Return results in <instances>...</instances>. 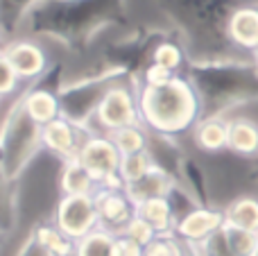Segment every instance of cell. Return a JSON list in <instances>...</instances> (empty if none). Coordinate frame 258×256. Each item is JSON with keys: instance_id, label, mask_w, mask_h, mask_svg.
<instances>
[{"instance_id": "6da1fadb", "label": "cell", "mask_w": 258, "mask_h": 256, "mask_svg": "<svg viewBox=\"0 0 258 256\" xmlns=\"http://www.w3.org/2000/svg\"><path fill=\"white\" fill-rule=\"evenodd\" d=\"M125 0H41L25 18V34L48 36L82 54L107 27L127 25Z\"/></svg>"}, {"instance_id": "7a4b0ae2", "label": "cell", "mask_w": 258, "mask_h": 256, "mask_svg": "<svg viewBox=\"0 0 258 256\" xmlns=\"http://www.w3.org/2000/svg\"><path fill=\"white\" fill-rule=\"evenodd\" d=\"M181 36L190 61H231L238 50L229 43L227 23L247 0H154Z\"/></svg>"}, {"instance_id": "3957f363", "label": "cell", "mask_w": 258, "mask_h": 256, "mask_svg": "<svg viewBox=\"0 0 258 256\" xmlns=\"http://www.w3.org/2000/svg\"><path fill=\"white\" fill-rule=\"evenodd\" d=\"M186 77L200 95L202 118L224 116L229 109L258 98L256 61H190Z\"/></svg>"}, {"instance_id": "277c9868", "label": "cell", "mask_w": 258, "mask_h": 256, "mask_svg": "<svg viewBox=\"0 0 258 256\" xmlns=\"http://www.w3.org/2000/svg\"><path fill=\"white\" fill-rule=\"evenodd\" d=\"M141 122L147 132L177 141L195 130L202 118V102L186 75H177L161 86H138Z\"/></svg>"}, {"instance_id": "5b68a950", "label": "cell", "mask_w": 258, "mask_h": 256, "mask_svg": "<svg viewBox=\"0 0 258 256\" xmlns=\"http://www.w3.org/2000/svg\"><path fill=\"white\" fill-rule=\"evenodd\" d=\"M41 148H43V127L25 111L21 98H16L0 122V154L9 179H21Z\"/></svg>"}, {"instance_id": "8992f818", "label": "cell", "mask_w": 258, "mask_h": 256, "mask_svg": "<svg viewBox=\"0 0 258 256\" xmlns=\"http://www.w3.org/2000/svg\"><path fill=\"white\" fill-rule=\"evenodd\" d=\"M125 84H138V82L125 73H93L84 80L71 82L61 89V118L89 127L102 100L113 89Z\"/></svg>"}, {"instance_id": "52a82bcc", "label": "cell", "mask_w": 258, "mask_h": 256, "mask_svg": "<svg viewBox=\"0 0 258 256\" xmlns=\"http://www.w3.org/2000/svg\"><path fill=\"white\" fill-rule=\"evenodd\" d=\"M163 30H147L138 27L134 34L120 41H111L102 50L100 66L95 73H125L138 82L141 73L150 66V57L154 45L163 39Z\"/></svg>"}, {"instance_id": "ba28073f", "label": "cell", "mask_w": 258, "mask_h": 256, "mask_svg": "<svg viewBox=\"0 0 258 256\" xmlns=\"http://www.w3.org/2000/svg\"><path fill=\"white\" fill-rule=\"evenodd\" d=\"M61 89H63V63H52L45 75L30 82L21 98L25 111L41 127L61 118Z\"/></svg>"}, {"instance_id": "9c48e42d", "label": "cell", "mask_w": 258, "mask_h": 256, "mask_svg": "<svg viewBox=\"0 0 258 256\" xmlns=\"http://www.w3.org/2000/svg\"><path fill=\"white\" fill-rule=\"evenodd\" d=\"M77 161L95 177L98 186H125L120 177L122 154L109 134L93 132L82 148Z\"/></svg>"}, {"instance_id": "30bf717a", "label": "cell", "mask_w": 258, "mask_h": 256, "mask_svg": "<svg viewBox=\"0 0 258 256\" xmlns=\"http://www.w3.org/2000/svg\"><path fill=\"white\" fill-rule=\"evenodd\" d=\"M104 134H113L132 125H141V102H138V84H125L113 89L102 100L93 118Z\"/></svg>"}, {"instance_id": "8fae6325", "label": "cell", "mask_w": 258, "mask_h": 256, "mask_svg": "<svg viewBox=\"0 0 258 256\" xmlns=\"http://www.w3.org/2000/svg\"><path fill=\"white\" fill-rule=\"evenodd\" d=\"M52 222L75 243L93 234L95 229H100L93 195H61Z\"/></svg>"}, {"instance_id": "7c38bea8", "label": "cell", "mask_w": 258, "mask_h": 256, "mask_svg": "<svg viewBox=\"0 0 258 256\" xmlns=\"http://www.w3.org/2000/svg\"><path fill=\"white\" fill-rule=\"evenodd\" d=\"M98 207L100 229L113 236H122L129 222L136 218V202L129 198L125 186H98L93 193Z\"/></svg>"}, {"instance_id": "4fadbf2b", "label": "cell", "mask_w": 258, "mask_h": 256, "mask_svg": "<svg viewBox=\"0 0 258 256\" xmlns=\"http://www.w3.org/2000/svg\"><path fill=\"white\" fill-rule=\"evenodd\" d=\"M91 134L93 132L89 127L71 122L68 118H57L43 127V148L57 154L59 159H63V163L75 161Z\"/></svg>"}, {"instance_id": "5bb4252c", "label": "cell", "mask_w": 258, "mask_h": 256, "mask_svg": "<svg viewBox=\"0 0 258 256\" xmlns=\"http://www.w3.org/2000/svg\"><path fill=\"white\" fill-rule=\"evenodd\" d=\"M224 225H227V220H224V209L197 207L177 222L174 236H177L183 245H188V247H197V245L206 243L209 238H213L215 234H220Z\"/></svg>"}, {"instance_id": "9a60e30c", "label": "cell", "mask_w": 258, "mask_h": 256, "mask_svg": "<svg viewBox=\"0 0 258 256\" xmlns=\"http://www.w3.org/2000/svg\"><path fill=\"white\" fill-rule=\"evenodd\" d=\"M5 54H7L9 63H12L14 71H16L18 80L34 82V80H39L41 75H45L48 68L52 66V63L48 61L45 50L41 48L36 41L27 39V36H18V39L9 41V43L5 45Z\"/></svg>"}, {"instance_id": "2e32d148", "label": "cell", "mask_w": 258, "mask_h": 256, "mask_svg": "<svg viewBox=\"0 0 258 256\" xmlns=\"http://www.w3.org/2000/svg\"><path fill=\"white\" fill-rule=\"evenodd\" d=\"M227 36L238 52L258 54V3L247 0L231 14L227 23Z\"/></svg>"}, {"instance_id": "e0dca14e", "label": "cell", "mask_w": 258, "mask_h": 256, "mask_svg": "<svg viewBox=\"0 0 258 256\" xmlns=\"http://www.w3.org/2000/svg\"><path fill=\"white\" fill-rule=\"evenodd\" d=\"M150 63H156V66L165 68L174 75H186L188 66H190V57H188V50L183 45L181 36L177 32H165L163 39L152 50Z\"/></svg>"}, {"instance_id": "ac0fdd59", "label": "cell", "mask_w": 258, "mask_h": 256, "mask_svg": "<svg viewBox=\"0 0 258 256\" xmlns=\"http://www.w3.org/2000/svg\"><path fill=\"white\" fill-rule=\"evenodd\" d=\"M179 181L174 179L172 175H168L161 168H152L145 177H141L138 181H132V184H125L129 198L136 204L145 202V200H154V198H168L170 190L177 186Z\"/></svg>"}, {"instance_id": "d6986e66", "label": "cell", "mask_w": 258, "mask_h": 256, "mask_svg": "<svg viewBox=\"0 0 258 256\" xmlns=\"http://www.w3.org/2000/svg\"><path fill=\"white\" fill-rule=\"evenodd\" d=\"M192 141L204 152H222L229 145V118L227 116H206L192 130Z\"/></svg>"}, {"instance_id": "ffe728a7", "label": "cell", "mask_w": 258, "mask_h": 256, "mask_svg": "<svg viewBox=\"0 0 258 256\" xmlns=\"http://www.w3.org/2000/svg\"><path fill=\"white\" fill-rule=\"evenodd\" d=\"M227 150L238 157H258V122L245 116L229 118Z\"/></svg>"}, {"instance_id": "44dd1931", "label": "cell", "mask_w": 258, "mask_h": 256, "mask_svg": "<svg viewBox=\"0 0 258 256\" xmlns=\"http://www.w3.org/2000/svg\"><path fill=\"white\" fill-rule=\"evenodd\" d=\"M136 216L145 220L156 234H174L177 229V216L168 198H154L136 204Z\"/></svg>"}, {"instance_id": "7402d4cb", "label": "cell", "mask_w": 258, "mask_h": 256, "mask_svg": "<svg viewBox=\"0 0 258 256\" xmlns=\"http://www.w3.org/2000/svg\"><path fill=\"white\" fill-rule=\"evenodd\" d=\"M18 220V181L9 179L0 154V236H9Z\"/></svg>"}, {"instance_id": "603a6c76", "label": "cell", "mask_w": 258, "mask_h": 256, "mask_svg": "<svg viewBox=\"0 0 258 256\" xmlns=\"http://www.w3.org/2000/svg\"><path fill=\"white\" fill-rule=\"evenodd\" d=\"M59 188H61V195H93L98 190V181L75 159V161L63 163L61 175H59Z\"/></svg>"}, {"instance_id": "cb8c5ba5", "label": "cell", "mask_w": 258, "mask_h": 256, "mask_svg": "<svg viewBox=\"0 0 258 256\" xmlns=\"http://www.w3.org/2000/svg\"><path fill=\"white\" fill-rule=\"evenodd\" d=\"M39 3L41 0H0V32L7 39V43L18 39V32H21L27 14Z\"/></svg>"}, {"instance_id": "d4e9b609", "label": "cell", "mask_w": 258, "mask_h": 256, "mask_svg": "<svg viewBox=\"0 0 258 256\" xmlns=\"http://www.w3.org/2000/svg\"><path fill=\"white\" fill-rule=\"evenodd\" d=\"M30 236L48 254H52V256H75L77 243L73 238H68L54 222H39V225L32 229Z\"/></svg>"}, {"instance_id": "484cf974", "label": "cell", "mask_w": 258, "mask_h": 256, "mask_svg": "<svg viewBox=\"0 0 258 256\" xmlns=\"http://www.w3.org/2000/svg\"><path fill=\"white\" fill-rule=\"evenodd\" d=\"M224 220L231 227L258 234V200L251 195L236 198L229 207H224Z\"/></svg>"}, {"instance_id": "4316f807", "label": "cell", "mask_w": 258, "mask_h": 256, "mask_svg": "<svg viewBox=\"0 0 258 256\" xmlns=\"http://www.w3.org/2000/svg\"><path fill=\"white\" fill-rule=\"evenodd\" d=\"M75 256H116V236L95 229L86 238L77 240Z\"/></svg>"}, {"instance_id": "83f0119b", "label": "cell", "mask_w": 258, "mask_h": 256, "mask_svg": "<svg viewBox=\"0 0 258 256\" xmlns=\"http://www.w3.org/2000/svg\"><path fill=\"white\" fill-rule=\"evenodd\" d=\"M111 141L116 143V148L120 150L122 157H127V154H136V152H143V150H147V141H150V132L141 125H132V127H125V130H118L113 132Z\"/></svg>"}, {"instance_id": "f1b7e54d", "label": "cell", "mask_w": 258, "mask_h": 256, "mask_svg": "<svg viewBox=\"0 0 258 256\" xmlns=\"http://www.w3.org/2000/svg\"><path fill=\"white\" fill-rule=\"evenodd\" d=\"M222 234L233 256H258L256 231H247V229H238V227H231V225H224Z\"/></svg>"}, {"instance_id": "f546056e", "label": "cell", "mask_w": 258, "mask_h": 256, "mask_svg": "<svg viewBox=\"0 0 258 256\" xmlns=\"http://www.w3.org/2000/svg\"><path fill=\"white\" fill-rule=\"evenodd\" d=\"M152 168H154V161H152L150 152H147V150H143V152L122 157L120 177H122V181H125V184H132V181H138L141 177H145Z\"/></svg>"}, {"instance_id": "4dcf8cb0", "label": "cell", "mask_w": 258, "mask_h": 256, "mask_svg": "<svg viewBox=\"0 0 258 256\" xmlns=\"http://www.w3.org/2000/svg\"><path fill=\"white\" fill-rule=\"evenodd\" d=\"M186 245L174 234H159L150 245H145L143 256H183Z\"/></svg>"}, {"instance_id": "1f68e13d", "label": "cell", "mask_w": 258, "mask_h": 256, "mask_svg": "<svg viewBox=\"0 0 258 256\" xmlns=\"http://www.w3.org/2000/svg\"><path fill=\"white\" fill-rule=\"evenodd\" d=\"M18 75L16 71H14V66L9 63L7 54H5V50L0 52V98H7V95H12L14 91L18 89Z\"/></svg>"}, {"instance_id": "d6a6232c", "label": "cell", "mask_w": 258, "mask_h": 256, "mask_svg": "<svg viewBox=\"0 0 258 256\" xmlns=\"http://www.w3.org/2000/svg\"><path fill=\"white\" fill-rule=\"evenodd\" d=\"M224 229V227H222ZM195 256H233V252L229 249L227 240H224V234L220 231V234H215L213 238H209L206 243L197 245V247H190Z\"/></svg>"}, {"instance_id": "836d02e7", "label": "cell", "mask_w": 258, "mask_h": 256, "mask_svg": "<svg viewBox=\"0 0 258 256\" xmlns=\"http://www.w3.org/2000/svg\"><path fill=\"white\" fill-rule=\"evenodd\" d=\"M122 236H127V238L136 240L138 245H143V247H145V245H150L159 234H156V231L152 229V227L147 225L145 220H141V218L136 216L132 222H129V227L125 229V234H122Z\"/></svg>"}, {"instance_id": "e575fe53", "label": "cell", "mask_w": 258, "mask_h": 256, "mask_svg": "<svg viewBox=\"0 0 258 256\" xmlns=\"http://www.w3.org/2000/svg\"><path fill=\"white\" fill-rule=\"evenodd\" d=\"M145 247L127 236H116V256H143Z\"/></svg>"}, {"instance_id": "d590c367", "label": "cell", "mask_w": 258, "mask_h": 256, "mask_svg": "<svg viewBox=\"0 0 258 256\" xmlns=\"http://www.w3.org/2000/svg\"><path fill=\"white\" fill-rule=\"evenodd\" d=\"M16 256H52V254H48V252H45V249L41 247V245L30 236V238H27L25 243L21 245V249H18Z\"/></svg>"}, {"instance_id": "8d00e7d4", "label": "cell", "mask_w": 258, "mask_h": 256, "mask_svg": "<svg viewBox=\"0 0 258 256\" xmlns=\"http://www.w3.org/2000/svg\"><path fill=\"white\" fill-rule=\"evenodd\" d=\"M5 45H7V39H5V36H3V32H0V52H3V50H5Z\"/></svg>"}, {"instance_id": "74e56055", "label": "cell", "mask_w": 258, "mask_h": 256, "mask_svg": "<svg viewBox=\"0 0 258 256\" xmlns=\"http://www.w3.org/2000/svg\"><path fill=\"white\" fill-rule=\"evenodd\" d=\"M183 256H195V252H192V249L186 245V254H183Z\"/></svg>"}, {"instance_id": "f35d334b", "label": "cell", "mask_w": 258, "mask_h": 256, "mask_svg": "<svg viewBox=\"0 0 258 256\" xmlns=\"http://www.w3.org/2000/svg\"><path fill=\"white\" fill-rule=\"evenodd\" d=\"M0 240H3V236H0Z\"/></svg>"}]
</instances>
